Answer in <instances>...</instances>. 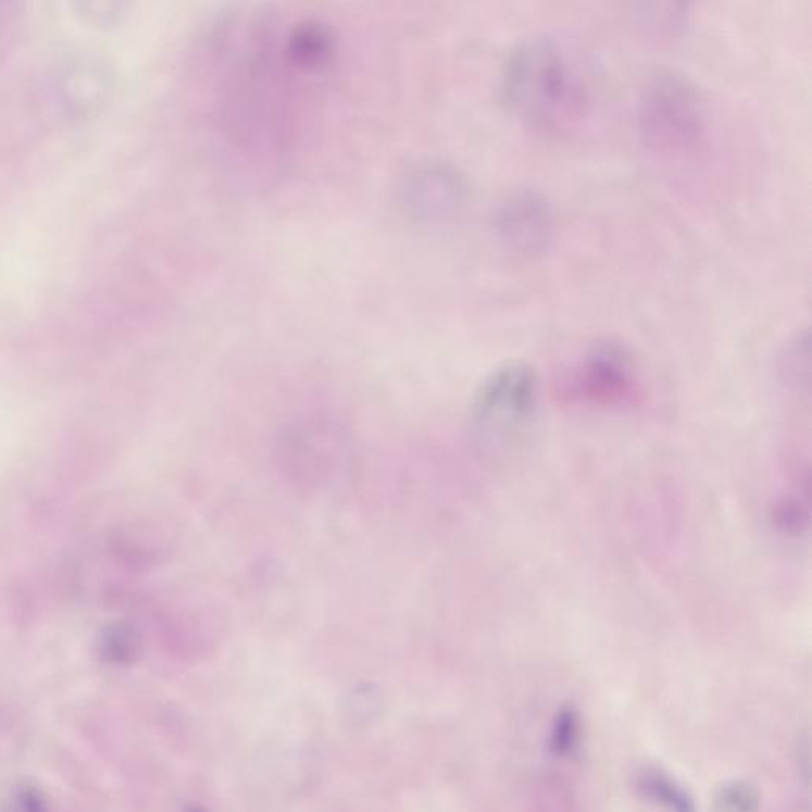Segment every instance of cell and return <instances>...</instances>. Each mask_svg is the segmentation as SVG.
I'll return each instance as SVG.
<instances>
[{
	"label": "cell",
	"mask_w": 812,
	"mask_h": 812,
	"mask_svg": "<svg viewBox=\"0 0 812 812\" xmlns=\"http://www.w3.org/2000/svg\"><path fill=\"white\" fill-rule=\"evenodd\" d=\"M566 390L573 399L594 405L634 403L639 397V385L630 352L610 341L597 345L575 370Z\"/></svg>",
	"instance_id": "4"
},
{
	"label": "cell",
	"mask_w": 812,
	"mask_h": 812,
	"mask_svg": "<svg viewBox=\"0 0 812 812\" xmlns=\"http://www.w3.org/2000/svg\"><path fill=\"white\" fill-rule=\"evenodd\" d=\"M538 400L537 373L525 362L494 370L473 402V424L484 438H510L527 426Z\"/></svg>",
	"instance_id": "3"
},
{
	"label": "cell",
	"mask_w": 812,
	"mask_h": 812,
	"mask_svg": "<svg viewBox=\"0 0 812 812\" xmlns=\"http://www.w3.org/2000/svg\"><path fill=\"white\" fill-rule=\"evenodd\" d=\"M637 124L652 154L666 162L692 161L703 153L710 136L707 97L687 75L660 68L639 92Z\"/></svg>",
	"instance_id": "2"
},
{
	"label": "cell",
	"mask_w": 812,
	"mask_h": 812,
	"mask_svg": "<svg viewBox=\"0 0 812 812\" xmlns=\"http://www.w3.org/2000/svg\"><path fill=\"white\" fill-rule=\"evenodd\" d=\"M137 648L138 632L127 622L113 624L112 627L107 628L100 641L103 658L112 662H123L129 659L130 655L136 654Z\"/></svg>",
	"instance_id": "8"
},
{
	"label": "cell",
	"mask_w": 812,
	"mask_h": 812,
	"mask_svg": "<svg viewBox=\"0 0 812 812\" xmlns=\"http://www.w3.org/2000/svg\"><path fill=\"white\" fill-rule=\"evenodd\" d=\"M500 238L520 254H542L555 237V213L548 197L532 186L511 189L496 212Z\"/></svg>",
	"instance_id": "5"
},
{
	"label": "cell",
	"mask_w": 812,
	"mask_h": 812,
	"mask_svg": "<svg viewBox=\"0 0 812 812\" xmlns=\"http://www.w3.org/2000/svg\"><path fill=\"white\" fill-rule=\"evenodd\" d=\"M773 521L784 534L798 535L801 528L807 527L808 507L801 503V500H798L797 497H790V499L777 504Z\"/></svg>",
	"instance_id": "11"
},
{
	"label": "cell",
	"mask_w": 812,
	"mask_h": 812,
	"mask_svg": "<svg viewBox=\"0 0 812 812\" xmlns=\"http://www.w3.org/2000/svg\"><path fill=\"white\" fill-rule=\"evenodd\" d=\"M2 812H50L47 801L34 789H21L10 797Z\"/></svg>",
	"instance_id": "13"
},
{
	"label": "cell",
	"mask_w": 812,
	"mask_h": 812,
	"mask_svg": "<svg viewBox=\"0 0 812 812\" xmlns=\"http://www.w3.org/2000/svg\"><path fill=\"white\" fill-rule=\"evenodd\" d=\"M760 797L749 783L725 784L714 798V812H757Z\"/></svg>",
	"instance_id": "9"
},
{
	"label": "cell",
	"mask_w": 812,
	"mask_h": 812,
	"mask_svg": "<svg viewBox=\"0 0 812 812\" xmlns=\"http://www.w3.org/2000/svg\"><path fill=\"white\" fill-rule=\"evenodd\" d=\"M579 738V722L573 710H562L552 728V751L558 755H569L576 748Z\"/></svg>",
	"instance_id": "10"
},
{
	"label": "cell",
	"mask_w": 812,
	"mask_h": 812,
	"mask_svg": "<svg viewBox=\"0 0 812 812\" xmlns=\"http://www.w3.org/2000/svg\"><path fill=\"white\" fill-rule=\"evenodd\" d=\"M639 789L645 792L646 797L658 801L670 812H696L694 801L687 797V794L676 786L675 780L670 779L666 774L658 770H646L639 776Z\"/></svg>",
	"instance_id": "6"
},
{
	"label": "cell",
	"mask_w": 812,
	"mask_h": 812,
	"mask_svg": "<svg viewBox=\"0 0 812 812\" xmlns=\"http://www.w3.org/2000/svg\"><path fill=\"white\" fill-rule=\"evenodd\" d=\"M21 15L12 3H0V54L5 53L20 33Z\"/></svg>",
	"instance_id": "12"
},
{
	"label": "cell",
	"mask_w": 812,
	"mask_h": 812,
	"mask_svg": "<svg viewBox=\"0 0 812 812\" xmlns=\"http://www.w3.org/2000/svg\"><path fill=\"white\" fill-rule=\"evenodd\" d=\"M503 100L528 127L565 137L584 126L592 97L578 58L552 37L520 41L504 62Z\"/></svg>",
	"instance_id": "1"
},
{
	"label": "cell",
	"mask_w": 812,
	"mask_h": 812,
	"mask_svg": "<svg viewBox=\"0 0 812 812\" xmlns=\"http://www.w3.org/2000/svg\"><path fill=\"white\" fill-rule=\"evenodd\" d=\"M290 54L300 65L314 67L326 61L330 53V39L320 26H300L290 36Z\"/></svg>",
	"instance_id": "7"
}]
</instances>
